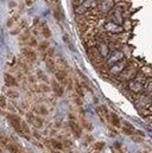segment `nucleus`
<instances>
[{
  "instance_id": "6ab92c4d",
  "label": "nucleus",
  "mask_w": 152,
  "mask_h": 153,
  "mask_svg": "<svg viewBox=\"0 0 152 153\" xmlns=\"http://www.w3.org/2000/svg\"><path fill=\"white\" fill-rule=\"evenodd\" d=\"M96 112H98V114H99V116L101 117L102 121H105V119H108V117H110L108 111H107V108H106L105 106H100V107H98V108H96Z\"/></svg>"
},
{
  "instance_id": "c85d7f7f",
  "label": "nucleus",
  "mask_w": 152,
  "mask_h": 153,
  "mask_svg": "<svg viewBox=\"0 0 152 153\" xmlns=\"http://www.w3.org/2000/svg\"><path fill=\"white\" fill-rule=\"evenodd\" d=\"M26 43H28V46H31V48H35V46L38 45L37 39L35 38V37H30V39H29Z\"/></svg>"
},
{
  "instance_id": "39448f33",
  "label": "nucleus",
  "mask_w": 152,
  "mask_h": 153,
  "mask_svg": "<svg viewBox=\"0 0 152 153\" xmlns=\"http://www.w3.org/2000/svg\"><path fill=\"white\" fill-rule=\"evenodd\" d=\"M137 68H134L132 64H128L126 68H125V70L120 74V79H124V81H131L132 78H134V77L137 76Z\"/></svg>"
},
{
  "instance_id": "6e6552de",
  "label": "nucleus",
  "mask_w": 152,
  "mask_h": 153,
  "mask_svg": "<svg viewBox=\"0 0 152 153\" xmlns=\"http://www.w3.org/2000/svg\"><path fill=\"white\" fill-rule=\"evenodd\" d=\"M55 76H56V79L60 82V83H62L63 85H70L72 84V81L69 79V77H68V73H67V70H57L56 73H55Z\"/></svg>"
},
{
  "instance_id": "9d476101",
  "label": "nucleus",
  "mask_w": 152,
  "mask_h": 153,
  "mask_svg": "<svg viewBox=\"0 0 152 153\" xmlns=\"http://www.w3.org/2000/svg\"><path fill=\"white\" fill-rule=\"evenodd\" d=\"M26 117H28V121L31 125H34L36 128H42L43 127V120L38 115H35L34 113H28Z\"/></svg>"
},
{
  "instance_id": "aec40b11",
  "label": "nucleus",
  "mask_w": 152,
  "mask_h": 153,
  "mask_svg": "<svg viewBox=\"0 0 152 153\" xmlns=\"http://www.w3.org/2000/svg\"><path fill=\"white\" fill-rule=\"evenodd\" d=\"M25 27H26V20H22L20 23H17L16 29H13V30L11 31V33H12V35H17V33L22 32V30H24Z\"/></svg>"
},
{
  "instance_id": "f704fd0d",
  "label": "nucleus",
  "mask_w": 152,
  "mask_h": 153,
  "mask_svg": "<svg viewBox=\"0 0 152 153\" xmlns=\"http://www.w3.org/2000/svg\"><path fill=\"white\" fill-rule=\"evenodd\" d=\"M143 153H146V152H143Z\"/></svg>"
},
{
  "instance_id": "4468645a",
  "label": "nucleus",
  "mask_w": 152,
  "mask_h": 153,
  "mask_svg": "<svg viewBox=\"0 0 152 153\" xmlns=\"http://www.w3.org/2000/svg\"><path fill=\"white\" fill-rule=\"evenodd\" d=\"M4 81H5V84H6L7 87H18V81H17V78L13 76V75L8 74V73H5V74H4Z\"/></svg>"
},
{
  "instance_id": "7c9ffc66",
  "label": "nucleus",
  "mask_w": 152,
  "mask_h": 153,
  "mask_svg": "<svg viewBox=\"0 0 152 153\" xmlns=\"http://www.w3.org/2000/svg\"><path fill=\"white\" fill-rule=\"evenodd\" d=\"M18 95H19V94H18L17 91H13V90H8V91H7V96H8L10 99H17Z\"/></svg>"
},
{
  "instance_id": "c756f323",
  "label": "nucleus",
  "mask_w": 152,
  "mask_h": 153,
  "mask_svg": "<svg viewBox=\"0 0 152 153\" xmlns=\"http://www.w3.org/2000/svg\"><path fill=\"white\" fill-rule=\"evenodd\" d=\"M7 147H8V150H10L12 153H22L20 152V150H19L16 145H13V144H8V145H7Z\"/></svg>"
},
{
  "instance_id": "5701e85b",
  "label": "nucleus",
  "mask_w": 152,
  "mask_h": 153,
  "mask_svg": "<svg viewBox=\"0 0 152 153\" xmlns=\"http://www.w3.org/2000/svg\"><path fill=\"white\" fill-rule=\"evenodd\" d=\"M56 64H57V69L58 70H67L68 69V64L62 57H58L56 59Z\"/></svg>"
},
{
  "instance_id": "b1692460",
  "label": "nucleus",
  "mask_w": 152,
  "mask_h": 153,
  "mask_svg": "<svg viewBox=\"0 0 152 153\" xmlns=\"http://www.w3.org/2000/svg\"><path fill=\"white\" fill-rule=\"evenodd\" d=\"M74 87H75V90H76V95L77 96H80L81 99L84 96V93H83V88H82V85H81V83L76 79L75 83H74Z\"/></svg>"
},
{
  "instance_id": "f3484780",
  "label": "nucleus",
  "mask_w": 152,
  "mask_h": 153,
  "mask_svg": "<svg viewBox=\"0 0 152 153\" xmlns=\"http://www.w3.org/2000/svg\"><path fill=\"white\" fill-rule=\"evenodd\" d=\"M19 19H20V13H14V14L10 16V18L7 19V23H6L7 27H13V26H16Z\"/></svg>"
},
{
  "instance_id": "bb28decb",
  "label": "nucleus",
  "mask_w": 152,
  "mask_h": 153,
  "mask_svg": "<svg viewBox=\"0 0 152 153\" xmlns=\"http://www.w3.org/2000/svg\"><path fill=\"white\" fill-rule=\"evenodd\" d=\"M34 112H35L36 114H39V115H46L48 114V109H46L43 105H38V106H36V107L34 108Z\"/></svg>"
},
{
  "instance_id": "9b49d317",
  "label": "nucleus",
  "mask_w": 152,
  "mask_h": 153,
  "mask_svg": "<svg viewBox=\"0 0 152 153\" xmlns=\"http://www.w3.org/2000/svg\"><path fill=\"white\" fill-rule=\"evenodd\" d=\"M104 29H105L106 31H108L110 33H120L121 31H124V29H122L119 24H115L114 22H110V23L105 24Z\"/></svg>"
},
{
  "instance_id": "cd10ccee",
  "label": "nucleus",
  "mask_w": 152,
  "mask_h": 153,
  "mask_svg": "<svg viewBox=\"0 0 152 153\" xmlns=\"http://www.w3.org/2000/svg\"><path fill=\"white\" fill-rule=\"evenodd\" d=\"M30 37H31V35H30L29 30H26V31H24L23 33L19 35V39H20L22 42H28V40L30 39Z\"/></svg>"
},
{
  "instance_id": "7ed1b4c3",
  "label": "nucleus",
  "mask_w": 152,
  "mask_h": 153,
  "mask_svg": "<svg viewBox=\"0 0 152 153\" xmlns=\"http://www.w3.org/2000/svg\"><path fill=\"white\" fill-rule=\"evenodd\" d=\"M7 120L10 122V125L13 127V129L19 133L20 135L25 137L24 134V129H23V120L18 116V115H14V114H7Z\"/></svg>"
},
{
  "instance_id": "423d86ee",
  "label": "nucleus",
  "mask_w": 152,
  "mask_h": 153,
  "mask_svg": "<svg viewBox=\"0 0 152 153\" xmlns=\"http://www.w3.org/2000/svg\"><path fill=\"white\" fill-rule=\"evenodd\" d=\"M114 6H115V0H101L99 2L98 10L102 14H106V13L111 12L112 10H114Z\"/></svg>"
},
{
  "instance_id": "0eeeda50",
  "label": "nucleus",
  "mask_w": 152,
  "mask_h": 153,
  "mask_svg": "<svg viewBox=\"0 0 152 153\" xmlns=\"http://www.w3.org/2000/svg\"><path fill=\"white\" fill-rule=\"evenodd\" d=\"M69 127H70V129L73 131V133L75 134L76 138H80V137H81V134H82V129H81L78 122L76 121V119L74 117V115L73 114H70V116H69Z\"/></svg>"
},
{
  "instance_id": "20e7f679",
  "label": "nucleus",
  "mask_w": 152,
  "mask_h": 153,
  "mask_svg": "<svg viewBox=\"0 0 152 153\" xmlns=\"http://www.w3.org/2000/svg\"><path fill=\"white\" fill-rule=\"evenodd\" d=\"M127 65H128L127 62L124 61V59H121V61H119L118 63H115V64L110 67L108 73H110L111 75H114V76H120V74L125 70V68H126Z\"/></svg>"
},
{
  "instance_id": "2eb2a0df",
  "label": "nucleus",
  "mask_w": 152,
  "mask_h": 153,
  "mask_svg": "<svg viewBox=\"0 0 152 153\" xmlns=\"http://www.w3.org/2000/svg\"><path fill=\"white\" fill-rule=\"evenodd\" d=\"M121 59H124V53L122 52H120V51H115L113 55L108 58V61H107V64L111 67V65H113L115 63H118L119 61H121Z\"/></svg>"
},
{
  "instance_id": "4be33fe9",
  "label": "nucleus",
  "mask_w": 152,
  "mask_h": 153,
  "mask_svg": "<svg viewBox=\"0 0 152 153\" xmlns=\"http://www.w3.org/2000/svg\"><path fill=\"white\" fill-rule=\"evenodd\" d=\"M40 32H42V35L44 36V38H50V37H51V30H50V27H49L45 23L42 24V26H40Z\"/></svg>"
},
{
  "instance_id": "a878e982",
  "label": "nucleus",
  "mask_w": 152,
  "mask_h": 153,
  "mask_svg": "<svg viewBox=\"0 0 152 153\" xmlns=\"http://www.w3.org/2000/svg\"><path fill=\"white\" fill-rule=\"evenodd\" d=\"M49 48H50V45H49V42H46V40H44V42H42L40 44H38V50H39L42 53H44V56H45L46 51L49 50Z\"/></svg>"
},
{
  "instance_id": "f03ea898",
  "label": "nucleus",
  "mask_w": 152,
  "mask_h": 153,
  "mask_svg": "<svg viewBox=\"0 0 152 153\" xmlns=\"http://www.w3.org/2000/svg\"><path fill=\"white\" fill-rule=\"evenodd\" d=\"M146 88V83H145V77H140L139 74H137V76L132 78L131 81H128V89L132 93L136 94H140L145 90Z\"/></svg>"
},
{
  "instance_id": "1a4fd4ad",
  "label": "nucleus",
  "mask_w": 152,
  "mask_h": 153,
  "mask_svg": "<svg viewBox=\"0 0 152 153\" xmlns=\"http://www.w3.org/2000/svg\"><path fill=\"white\" fill-rule=\"evenodd\" d=\"M22 52H23V55H24V57L26 58V61H28V62H30V63L36 62V59H37V53L32 50V48H31V46L23 48Z\"/></svg>"
},
{
  "instance_id": "412c9836",
  "label": "nucleus",
  "mask_w": 152,
  "mask_h": 153,
  "mask_svg": "<svg viewBox=\"0 0 152 153\" xmlns=\"http://www.w3.org/2000/svg\"><path fill=\"white\" fill-rule=\"evenodd\" d=\"M122 132H124L125 134H127V135H131V134H133V132H134V127H133V126H132L130 122H127V121H124Z\"/></svg>"
},
{
  "instance_id": "72a5a7b5",
  "label": "nucleus",
  "mask_w": 152,
  "mask_h": 153,
  "mask_svg": "<svg viewBox=\"0 0 152 153\" xmlns=\"http://www.w3.org/2000/svg\"><path fill=\"white\" fill-rule=\"evenodd\" d=\"M104 146H105L104 143H96V144H95V149H96V150H101Z\"/></svg>"
},
{
  "instance_id": "2f4dec72",
  "label": "nucleus",
  "mask_w": 152,
  "mask_h": 153,
  "mask_svg": "<svg viewBox=\"0 0 152 153\" xmlns=\"http://www.w3.org/2000/svg\"><path fill=\"white\" fill-rule=\"evenodd\" d=\"M0 106H1V108H2V109H5V108H6V97H5V95H2V96H1Z\"/></svg>"
},
{
  "instance_id": "ddd939ff",
  "label": "nucleus",
  "mask_w": 152,
  "mask_h": 153,
  "mask_svg": "<svg viewBox=\"0 0 152 153\" xmlns=\"http://www.w3.org/2000/svg\"><path fill=\"white\" fill-rule=\"evenodd\" d=\"M96 49H98V51L100 52V55H101L104 58H107V57L110 56V46H108L106 43H104V42L98 43Z\"/></svg>"
},
{
  "instance_id": "f257e3e1",
  "label": "nucleus",
  "mask_w": 152,
  "mask_h": 153,
  "mask_svg": "<svg viewBox=\"0 0 152 153\" xmlns=\"http://www.w3.org/2000/svg\"><path fill=\"white\" fill-rule=\"evenodd\" d=\"M99 6L98 0H82L75 7V14L77 16H84L86 13L93 11Z\"/></svg>"
},
{
  "instance_id": "f8f14e48",
  "label": "nucleus",
  "mask_w": 152,
  "mask_h": 153,
  "mask_svg": "<svg viewBox=\"0 0 152 153\" xmlns=\"http://www.w3.org/2000/svg\"><path fill=\"white\" fill-rule=\"evenodd\" d=\"M51 89H52L54 94H55L56 96H58V97L63 96V94H64L63 84H62V83H60L58 81H52V83H51Z\"/></svg>"
},
{
  "instance_id": "393cba45",
  "label": "nucleus",
  "mask_w": 152,
  "mask_h": 153,
  "mask_svg": "<svg viewBox=\"0 0 152 153\" xmlns=\"http://www.w3.org/2000/svg\"><path fill=\"white\" fill-rule=\"evenodd\" d=\"M110 119H111V123H112L113 126H115V127H120L121 121H120L119 116L115 114V113H111V114H110Z\"/></svg>"
},
{
  "instance_id": "a211bd4d",
  "label": "nucleus",
  "mask_w": 152,
  "mask_h": 153,
  "mask_svg": "<svg viewBox=\"0 0 152 153\" xmlns=\"http://www.w3.org/2000/svg\"><path fill=\"white\" fill-rule=\"evenodd\" d=\"M49 143H50L51 147H52V149H55V150H57V151H62V150H64V149H66L64 144H63L62 141H60V140H56V139H51Z\"/></svg>"
},
{
  "instance_id": "dca6fc26",
  "label": "nucleus",
  "mask_w": 152,
  "mask_h": 153,
  "mask_svg": "<svg viewBox=\"0 0 152 153\" xmlns=\"http://www.w3.org/2000/svg\"><path fill=\"white\" fill-rule=\"evenodd\" d=\"M45 64L48 67V69L51 71V73H56L58 69H57V64H56V61L52 58V57H46L45 58Z\"/></svg>"
},
{
  "instance_id": "473e14b6",
  "label": "nucleus",
  "mask_w": 152,
  "mask_h": 153,
  "mask_svg": "<svg viewBox=\"0 0 152 153\" xmlns=\"http://www.w3.org/2000/svg\"><path fill=\"white\" fill-rule=\"evenodd\" d=\"M38 78H40V79H43V81H45V82H48V78L45 77V75L42 73V71H38Z\"/></svg>"
}]
</instances>
